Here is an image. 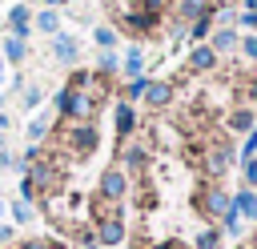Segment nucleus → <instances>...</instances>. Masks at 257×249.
Returning <instances> with one entry per match:
<instances>
[{
    "label": "nucleus",
    "instance_id": "dca6fc26",
    "mask_svg": "<svg viewBox=\"0 0 257 249\" xmlns=\"http://www.w3.org/2000/svg\"><path fill=\"white\" fill-rule=\"evenodd\" d=\"M253 125H257V116H253L249 108H233V112H229V133H245V137H249Z\"/></svg>",
    "mask_w": 257,
    "mask_h": 249
},
{
    "label": "nucleus",
    "instance_id": "c9c22d12",
    "mask_svg": "<svg viewBox=\"0 0 257 249\" xmlns=\"http://www.w3.org/2000/svg\"><path fill=\"white\" fill-rule=\"evenodd\" d=\"M237 20H241L245 28H257V12H237Z\"/></svg>",
    "mask_w": 257,
    "mask_h": 249
},
{
    "label": "nucleus",
    "instance_id": "4be33fe9",
    "mask_svg": "<svg viewBox=\"0 0 257 249\" xmlns=\"http://www.w3.org/2000/svg\"><path fill=\"white\" fill-rule=\"evenodd\" d=\"M96 72L100 76H112V72H120V56L108 48V52H100V60H96Z\"/></svg>",
    "mask_w": 257,
    "mask_h": 249
},
{
    "label": "nucleus",
    "instance_id": "f3484780",
    "mask_svg": "<svg viewBox=\"0 0 257 249\" xmlns=\"http://www.w3.org/2000/svg\"><path fill=\"white\" fill-rule=\"evenodd\" d=\"M48 133H52V116H48V112H36V116L28 120V141H32V145H40Z\"/></svg>",
    "mask_w": 257,
    "mask_h": 249
},
{
    "label": "nucleus",
    "instance_id": "cd10ccee",
    "mask_svg": "<svg viewBox=\"0 0 257 249\" xmlns=\"http://www.w3.org/2000/svg\"><path fill=\"white\" fill-rule=\"evenodd\" d=\"M241 181H245V189H257V157L241 161Z\"/></svg>",
    "mask_w": 257,
    "mask_h": 249
},
{
    "label": "nucleus",
    "instance_id": "7c9ffc66",
    "mask_svg": "<svg viewBox=\"0 0 257 249\" xmlns=\"http://www.w3.org/2000/svg\"><path fill=\"white\" fill-rule=\"evenodd\" d=\"M253 157H257V133H249L241 145V161H253Z\"/></svg>",
    "mask_w": 257,
    "mask_h": 249
},
{
    "label": "nucleus",
    "instance_id": "2eb2a0df",
    "mask_svg": "<svg viewBox=\"0 0 257 249\" xmlns=\"http://www.w3.org/2000/svg\"><path fill=\"white\" fill-rule=\"evenodd\" d=\"M120 72L133 80V76H145V48L141 44H133L128 52H124V60H120Z\"/></svg>",
    "mask_w": 257,
    "mask_h": 249
},
{
    "label": "nucleus",
    "instance_id": "1a4fd4ad",
    "mask_svg": "<svg viewBox=\"0 0 257 249\" xmlns=\"http://www.w3.org/2000/svg\"><path fill=\"white\" fill-rule=\"evenodd\" d=\"M112 133H116L120 145L137 133V108H133L128 100H116V104H112Z\"/></svg>",
    "mask_w": 257,
    "mask_h": 249
},
{
    "label": "nucleus",
    "instance_id": "f03ea898",
    "mask_svg": "<svg viewBox=\"0 0 257 249\" xmlns=\"http://www.w3.org/2000/svg\"><path fill=\"white\" fill-rule=\"evenodd\" d=\"M56 112L64 116V120H92V112H96V104H100V96L96 92H76V88H60L56 92Z\"/></svg>",
    "mask_w": 257,
    "mask_h": 249
},
{
    "label": "nucleus",
    "instance_id": "0eeeda50",
    "mask_svg": "<svg viewBox=\"0 0 257 249\" xmlns=\"http://www.w3.org/2000/svg\"><path fill=\"white\" fill-rule=\"evenodd\" d=\"M92 229H96V245H100V249H116V245H124V237H128L124 217H104V221H96Z\"/></svg>",
    "mask_w": 257,
    "mask_h": 249
},
{
    "label": "nucleus",
    "instance_id": "72a5a7b5",
    "mask_svg": "<svg viewBox=\"0 0 257 249\" xmlns=\"http://www.w3.org/2000/svg\"><path fill=\"white\" fill-rule=\"evenodd\" d=\"M133 4H137V8H145V12H157V16L165 12V0H133Z\"/></svg>",
    "mask_w": 257,
    "mask_h": 249
},
{
    "label": "nucleus",
    "instance_id": "bb28decb",
    "mask_svg": "<svg viewBox=\"0 0 257 249\" xmlns=\"http://www.w3.org/2000/svg\"><path fill=\"white\" fill-rule=\"evenodd\" d=\"M72 241H76V249H100L96 245V229H76Z\"/></svg>",
    "mask_w": 257,
    "mask_h": 249
},
{
    "label": "nucleus",
    "instance_id": "c03bdc74",
    "mask_svg": "<svg viewBox=\"0 0 257 249\" xmlns=\"http://www.w3.org/2000/svg\"><path fill=\"white\" fill-rule=\"evenodd\" d=\"M4 213H8V205H4V201H0V221H4Z\"/></svg>",
    "mask_w": 257,
    "mask_h": 249
},
{
    "label": "nucleus",
    "instance_id": "79ce46f5",
    "mask_svg": "<svg viewBox=\"0 0 257 249\" xmlns=\"http://www.w3.org/2000/svg\"><path fill=\"white\" fill-rule=\"evenodd\" d=\"M4 149H8V133L0 129V153H4Z\"/></svg>",
    "mask_w": 257,
    "mask_h": 249
},
{
    "label": "nucleus",
    "instance_id": "ddd939ff",
    "mask_svg": "<svg viewBox=\"0 0 257 249\" xmlns=\"http://www.w3.org/2000/svg\"><path fill=\"white\" fill-rule=\"evenodd\" d=\"M213 68H217V52L209 44H197L189 52V72H213Z\"/></svg>",
    "mask_w": 257,
    "mask_h": 249
},
{
    "label": "nucleus",
    "instance_id": "9b49d317",
    "mask_svg": "<svg viewBox=\"0 0 257 249\" xmlns=\"http://www.w3.org/2000/svg\"><path fill=\"white\" fill-rule=\"evenodd\" d=\"M233 213L241 217V221H249V225H257V189H237L233 193Z\"/></svg>",
    "mask_w": 257,
    "mask_h": 249
},
{
    "label": "nucleus",
    "instance_id": "39448f33",
    "mask_svg": "<svg viewBox=\"0 0 257 249\" xmlns=\"http://www.w3.org/2000/svg\"><path fill=\"white\" fill-rule=\"evenodd\" d=\"M128 189H133V181H128V173H124V169H116V165H112V169H104V173H100V189H96V193H100L104 201L120 205V201L128 197Z\"/></svg>",
    "mask_w": 257,
    "mask_h": 249
},
{
    "label": "nucleus",
    "instance_id": "ea45409f",
    "mask_svg": "<svg viewBox=\"0 0 257 249\" xmlns=\"http://www.w3.org/2000/svg\"><path fill=\"white\" fill-rule=\"evenodd\" d=\"M241 12H257V0H241Z\"/></svg>",
    "mask_w": 257,
    "mask_h": 249
},
{
    "label": "nucleus",
    "instance_id": "4468645a",
    "mask_svg": "<svg viewBox=\"0 0 257 249\" xmlns=\"http://www.w3.org/2000/svg\"><path fill=\"white\" fill-rule=\"evenodd\" d=\"M32 28H36L40 36H48V40H52L56 32H64V28H60V16H56L52 8H44V12H36V16H32Z\"/></svg>",
    "mask_w": 257,
    "mask_h": 249
},
{
    "label": "nucleus",
    "instance_id": "7ed1b4c3",
    "mask_svg": "<svg viewBox=\"0 0 257 249\" xmlns=\"http://www.w3.org/2000/svg\"><path fill=\"white\" fill-rule=\"evenodd\" d=\"M233 161H237V149H233V141H225V137H205V153H201V169H205V177H225L229 169H233Z\"/></svg>",
    "mask_w": 257,
    "mask_h": 249
},
{
    "label": "nucleus",
    "instance_id": "f704fd0d",
    "mask_svg": "<svg viewBox=\"0 0 257 249\" xmlns=\"http://www.w3.org/2000/svg\"><path fill=\"white\" fill-rule=\"evenodd\" d=\"M245 100H253V104H257V76H249V80H245Z\"/></svg>",
    "mask_w": 257,
    "mask_h": 249
},
{
    "label": "nucleus",
    "instance_id": "2f4dec72",
    "mask_svg": "<svg viewBox=\"0 0 257 249\" xmlns=\"http://www.w3.org/2000/svg\"><path fill=\"white\" fill-rule=\"evenodd\" d=\"M241 52H245L249 60H257V32H249V36H241Z\"/></svg>",
    "mask_w": 257,
    "mask_h": 249
},
{
    "label": "nucleus",
    "instance_id": "6e6552de",
    "mask_svg": "<svg viewBox=\"0 0 257 249\" xmlns=\"http://www.w3.org/2000/svg\"><path fill=\"white\" fill-rule=\"evenodd\" d=\"M157 12H145V8H124L120 12V28L124 32H133V36H149L153 28H157Z\"/></svg>",
    "mask_w": 257,
    "mask_h": 249
},
{
    "label": "nucleus",
    "instance_id": "412c9836",
    "mask_svg": "<svg viewBox=\"0 0 257 249\" xmlns=\"http://www.w3.org/2000/svg\"><path fill=\"white\" fill-rule=\"evenodd\" d=\"M24 52H28V44L20 40V36H4V60H24Z\"/></svg>",
    "mask_w": 257,
    "mask_h": 249
},
{
    "label": "nucleus",
    "instance_id": "5701e85b",
    "mask_svg": "<svg viewBox=\"0 0 257 249\" xmlns=\"http://www.w3.org/2000/svg\"><path fill=\"white\" fill-rule=\"evenodd\" d=\"M197 249H217L221 245V229H213V225H205L201 233H197V241H193Z\"/></svg>",
    "mask_w": 257,
    "mask_h": 249
},
{
    "label": "nucleus",
    "instance_id": "a878e982",
    "mask_svg": "<svg viewBox=\"0 0 257 249\" xmlns=\"http://www.w3.org/2000/svg\"><path fill=\"white\" fill-rule=\"evenodd\" d=\"M221 237H241V217L229 209L225 213V221H221Z\"/></svg>",
    "mask_w": 257,
    "mask_h": 249
},
{
    "label": "nucleus",
    "instance_id": "c756f323",
    "mask_svg": "<svg viewBox=\"0 0 257 249\" xmlns=\"http://www.w3.org/2000/svg\"><path fill=\"white\" fill-rule=\"evenodd\" d=\"M40 100H44V92H40V84H32V88H24V108H40Z\"/></svg>",
    "mask_w": 257,
    "mask_h": 249
},
{
    "label": "nucleus",
    "instance_id": "f8f14e48",
    "mask_svg": "<svg viewBox=\"0 0 257 249\" xmlns=\"http://www.w3.org/2000/svg\"><path fill=\"white\" fill-rule=\"evenodd\" d=\"M52 56H56L60 64H76V56H80L76 36H72V32H56V36H52Z\"/></svg>",
    "mask_w": 257,
    "mask_h": 249
},
{
    "label": "nucleus",
    "instance_id": "c85d7f7f",
    "mask_svg": "<svg viewBox=\"0 0 257 249\" xmlns=\"http://www.w3.org/2000/svg\"><path fill=\"white\" fill-rule=\"evenodd\" d=\"M141 88H145V76H133L128 84H124V100L133 104V100H141Z\"/></svg>",
    "mask_w": 257,
    "mask_h": 249
},
{
    "label": "nucleus",
    "instance_id": "6ab92c4d",
    "mask_svg": "<svg viewBox=\"0 0 257 249\" xmlns=\"http://www.w3.org/2000/svg\"><path fill=\"white\" fill-rule=\"evenodd\" d=\"M205 8H209L205 0H181V4H177V16H181V24H193Z\"/></svg>",
    "mask_w": 257,
    "mask_h": 249
},
{
    "label": "nucleus",
    "instance_id": "20e7f679",
    "mask_svg": "<svg viewBox=\"0 0 257 249\" xmlns=\"http://www.w3.org/2000/svg\"><path fill=\"white\" fill-rule=\"evenodd\" d=\"M197 209H201V217L213 225V221H225V213L233 209V197H229L221 185H201V189H197Z\"/></svg>",
    "mask_w": 257,
    "mask_h": 249
},
{
    "label": "nucleus",
    "instance_id": "9d476101",
    "mask_svg": "<svg viewBox=\"0 0 257 249\" xmlns=\"http://www.w3.org/2000/svg\"><path fill=\"white\" fill-rule=\"evenodd\" d=\"M173 96H177V88H173L169 80H145V88H141V100H145L149 108H169Z\"/></svg>",
    "mask_w": 257,
    "mask_h": 249
},
{
    "label": "nucleus",
    "instance_id": "aec40b11",
    "mask_svg": "<svg viewBox=\"0 0 257 249\" xmlns=\"http://www.w3.org/2000/svg\"><path fill=\"white\" fill-rule=\"evenodd\" d=\"M209 48H213V52H229V48H237V32H233V28H217Z\"/></svg>",
    "mask_w": 257,
    "mask_h": 249
},
{
    "label": "nucleus",
    "instance_id": "e433bc0d",
    "mask_svg": "<svg viewBox=\"0 0 257 249\" xmlns=\"http://www.w3.org/2000/svg\"><path fill=\"white\" fill-rule=\"evenodd\" d=\"M0 169H16V157H12V153H8V149H4V153H0Z\"/></svg>",
    "mask_w": 257,
    "mask_h": 249
},
{
    "label": "nucleus",
    "instance_id": "58836bf2",
    "mask_svg": "<svg viewBox=\"0 0 257 249\" xmlns=\"http://www.w3.org/2000/svg\"><path fill=\"white\" fill-rule=\"evenodd\" d=\"M149 249H185L181 241H157V245H149Z\"/></svg>",
    "mask_w": 257,
    "mask_h": 249
},
{
    "label": "nucleus",
    "instance_id": "4c0bfd02",
    "mask_svg": "<svg viewBox=\"0 0 257 249\" xmlns=\"http://www.w3.org/2000/svg\"><path fill=\"white\" fill-rule=\"evenodd\" d=\"M16 249H48V241H20Z\"/></svg>",
    "mask_w": 257,
    "mask_h": 249
},
{
    "label": "nucleus",
    "instance_id": "37998d69",
    "mask_svg": "<svg viewBox=\"0 0 257 249\" xmlns=\"http://www.w3.org/2000/svg\"><path fill=\"white\" fill-rule=\"evenodd\" d=\"M44 4H48V8L56 12V8H60V4H68V0H44Z\"/></svg>",
    "mask_w": 257,
    "mask_h": 249
},
{
    "label": "nucleus",
    "instance_id": "f257e3e1",
    "mask_svg": "<svg viewBox=\"0 0 257 249\" xmlns=\"http://www.w3.org/2000/svg\"><path fill=\"white\" fill-rule=\"evenodd\" d=\"M60 145H64V153L76 157V161L92 157L96 145H100V129H96V120H68L64 133H60Z\"/></svg>",
    "mask_w": 257,
    "mask_h": 249
},
{
    "label": "nucleus",
    "instance_id": "a18cd8bd",
    "mask_svg": "<svg viewBox=\"0 0 257 249\" xmlns=\"http://www.w3.org/2000/svg\"><path fill=\"white\" fill-rule=\"evenodd\" d=\"M253 245H257V241H253Z\"/></svg>",
    "mask_w": 257,
    "mask_h": 249
},
{
    "label": "nucleus",
    "instance_id": "a211bd4d",
    "mask_svg": "<svg viewBox=\"0 0 257 249\" xmlns=\"http://www.w3.org/2000/svg\"><path fill=\"white\" fill-rule=\"evenodd\" d=\"M8 217H12V225H32V221H36V209H32L28 201L16 197V201L8 205Z\"/></svg>",
    "mask_w": 257,
    "mask_h": 249
},
{
    "label": "nucleus",
    "instance_id": "a19ab883",
    "mask_svg": "<svg viewBox=\"0 0 257 249\" xmlns=\"http://www.w3.org/2000/svg\"><path fill=\"white\" fill-rule=\"evenodd\" d=\"M8 80V60H0V84Z\"/></svg>",
    "mask_w": 257,
    "mask_h": 249
},
{
    "label": "nucleus",
    "instance_id": "393cba45",
    "mask_svg": "<svg viewBox=\"0 0 257 249\" xmlns=\"http://www.w3.org/2000/svg\"><path fill=\"white\" fill-rule=\"evenodd\" d=\"M92 36H96V44H100V52H108V48L116 44V28H108V24H100V28L92 32Z\"/></svg>",
    "mask_w": 257,
    "mask_h": 249
},
{
    "label": "nucleus",
    "instance_id": "473e14b6",
    "mask_svg": "<svg viewBox=\"0 0 257 249\" xmlns=\"http://www.w3.org/2000/svg\"><path fill=\"white\" fill-rule=\"evenodd\" d=\"M16 241V225L12 221H0V245H12Z\"/></svg>",
    "mask_w": 257,
    "mask_h": 249
},
{
    "label": "nucleus",
    "instance_id": "423d86ee",
    "mask_svg": "<svg viewBox=\"0 0 257 249\" xmlns=\"http://www.w3.org/2000/svg\"><path fill=\"white\" fill-rule=\"evenodd\" d=\"M149 141H124L120 145V153H116V169H124V173H145V165H149Z\"/></svg>",
    "mask_w": 257,
    "mask_h": 249
},
{
    "label": "nucleus",
    "instance_id": "b1692460",
    "mask_svg": "<svg viewBox=\"0 0 257 249\" xmlns=\"http://www.w3.org/2000/svg\"><path fill=\"white\" fill-rule=\"evenodd\" d=\"M8 24H12V28H24V24H32V12H28V4H12V8H8Z\"/></svg>",
    "mask_w": 257,
    "mask_h": 249
}]
</instances>
